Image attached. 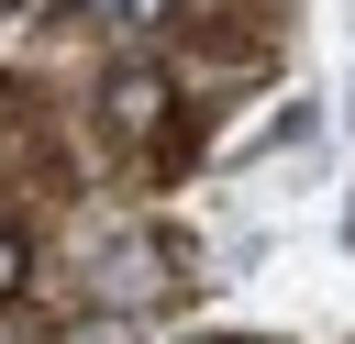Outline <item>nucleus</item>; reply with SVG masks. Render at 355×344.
<instances>
[{
  "instance_id": "39448f33",
  "label": "nucleus",
  "mask_w": 355,
  "mask_h": 344,
  "mask_svg": "<svg viewBox=\"0 0 355 344\" xmlns=\"http://www.w3.org/2000/svg\"><path fill=\"white\" fill-rule=\"evenodd\" d=\"M189 344H233V333H189Z\"/></svg>"
},
{
  "instance_id": "7ed1b4c3",
  "label": "nucleus",
  "mask_w": 355,
  "mask_h": 344,
  "mask_svg": "<svg viewBox=\"0 0 355 344\" xmlns=\"http://www.w3.org/2000/svg\"><path fill=\"white\" fill-rule=\"evenodd\" d=\"M22 277H33V244H22V222H0V300H22Z\"/></svg>"
},
{
  "instance_id": "423d86ee",
  "label": "nucleus",
  "mask_w": 355,
  "mask_h": 344,
  "mask_svg": "<svg viewBox=\"0 0 355 344\" xmlns=\"http://www.w3.org/2000/svg\"><path fill=\"white\" fill-rule=\"evenodd\" d=\"M11 11H22V0H0V22H11Z\"/></svg>"
},
{
  "instance_id": "20e7f679",
  "label": "nucleus",
  "mask_w": 355,
  "mask_h": 344,
  "mask_svg": "<svg viewBox=\"0 0 355 344\" xmlns=\"http://www.w3.org/2000/svg\"><path fill=\"white\" fill-rule=\"evenodd\" d=\"M78 11H89V22H122V33H133V22H155L166 0H78Z\"/></svg>"
},
{
  "instance_id": "f257e3e1",
  "label": "nucleus",
  "mask_w": 355,
  "mask_h": 344,
  "mask_svg": "<svg viewBox=\"0 0 355 344\" xmlns=\"http://www.w3.org/2000/svg\"><path fill=\"white\" fill-rule=\"evenodd\" d=\"M166 100H178V78H155V67H133V78H111V133H155L166 122Z\"/></svg>"
},
{
  "instance_id": "f03ea898",
  "label": "nucleus",
  "mask_w": 355,
  "mask_h": 344,
  "mask_svg": "<svg viewBox=\"0 0 355 344\" xmlns=\"http://www.w3.org/2000/svg\"><path fill=\"white\" fill-rule=\"evenodd\" d=\"M155 233H122L111 255H100V300H155L166 289V255H144Z\"/></svg>"
}]
</instances>
